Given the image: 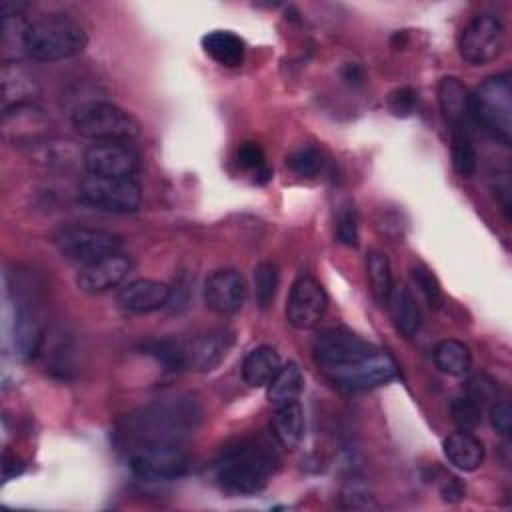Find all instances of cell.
Masks as SVG:
<instances>
[{
    "label": "cell",
    "mask_w": 512,
    "mask_h": 512,
    "mask_svg": "<svg viewBox=\"0 0 512 512\" xmlns=\"http://www.w3.org/2000/svg\"><path fill=\"white\" fill-rule=\"evenodd\" d=\"M326 308L328 296L322 284L308 274L298 276L286 298L288 324L298 330H310L322 320Z\"/></svg>",
    "instance_id": "12"
},
{
    "label": "cell",
    "mask_w": 512,
    "mask_h": 512,
    "mask_svg": "<svg viewBox=\"0 0 512 512\" xmlns=\"http://www.w3.org/2000/svg\"><path fill=\"white\" fill-rule=\"evenodd\" d=\"M336 238L344 246H358V214L350 204L342 206L336 214Z\"/></svg>",
    "instance_id": "34"
},
{
    "label": "cell",
    "mask_w": 512,
    "mask_h": 512,
    "mask_svg": "<svg viewBox=\"0 0 512 512\" xmlns=\"http://www.w3.org/2000/svg\"><path fill=\"white\" fill-rule=\"evenodd\" d=\"M234 336L230 330L218 328L184 342H158L152 352L170 370H194L210 372L214 370L230 352Z\"/></svg>",
    "instance_id": "4"
},
{
    "label": "cell",
    "mask_w": 512,
    "mask_h": 512,
    "mask_svg": "<svg viewBox=\"0 0 512 512\" xmlns=\"http://www.w3.org/2000/svg\"><path fill=\"white\" fill-rule=\"evenodd\" d=\"M204 52L220 66L234 68L244 60V40L230 30H212L202 36Z\"/></svg>",
    "instance_id": "24"
},
{
    "label": "cell",
    "mask_w": 512,
    "mask_h": 512,
    "mask_svg": "<svg viewBox=\"0 0 512 512\" xmlns=\"http://www.w3.org/2000/svg\"><path fill=\"white\" fill-rule=\"evenodd\" d=\"M248 296L244 276L234 268H220L212 272L204 284V304L220 316L236 314Z\"/></svg>",
    "instance_id": "15"
},
{
    "label": "cell",
    "mask_w": 512,
    "mask_h": 512,
    "mask_svg": "<svg viewBox=\"0 0 512 512\" xmlns=\"http://www.w3.org/2000/svg\"><path fill=\"white\" fill-rule=\"evenodd\" d=\"M170 302V286L150 278H138L124 284L118 292V304L132 314H148Z\"/></svg>",
    "instance_id": "17"
},
{
    "label": "cell",
    "mask_w": 512,
    "mask_h": 512,
    "mask_svg": "<svg viewBox=\"0 0 512 512\" xmlns=\"http://www.w3.org/2000/svg\"><path fill=\"white\" fill-rule=\"evenodd\" d=\"M278 456L262 442L242 440L222 452L216 462L218 484L234 494L260 492L276 472Z\"/></svg>",
    "instance_id": "2"
},
{
    "label": "cell",
    "mask_w": 512,
    "mask_h": 512,
    "mask_svg": "<svg viewBox=\"0 0 512 512\" xmlns=\"http://www.w3.org/2000/svg\"><path fill=\"white\" fill-rule=\"evenodd\" d=\"M444 456L454 468L472 472L484 462V444L472 430H458L444 440Z\"/></svg>",
    "instance_id": "19"
},
{
    "label": "cell",
    "mask_w": 512,
    "mask_h": 512,
    "mask_svg": "<svg viewBox=\"0 0 512 512\" xmlns=\"http://www.w3.org/2000/svg\"><path fill=\"white\" fill-rule=\"evenodd\" d=\"M470 112L502 144L512 140V76L508 72L486 78L470 94Z\"/></svg>",
    "instance_id": "6"
},
{
    "label": "cell",
    "mask_w": 512,
    "mask_h": 512,
    "mask_svg": "<svg viewBox=\"0 0 512 512\" xmlns=\"http://www.w3.org/2000/svg\"><path fill=\"white\" fill-rule=\"evenodd\" d=\"M398 376V364L394 362L392 356L374 350L372 354L364 356L362 360L336 370L328 374V378L338 384L340 388L352 390V392H362V390H372L378 386H384L392 382Z\"/></svg>",
    "instance_id": "13"
},
{
    "label": "cell",
    "mask_w": 512,
    "mask_h": 512,
    "mask_svg": "<svg viewBox=\"0 0 512 512\" xmlns=\"http://www.w3.org/2000/svg\"><path fill=\"white\" fill-rule=\"evenodd\" d=\"M410 276H412V282L416 284L418 292L428 302V306L438 310L444 304V294H442V286H440L438 278L434 276V272L424 264H414L410 268Z\"/></svg>",
    "instance_id": "32"
},
{
    "label": "cell",
    "mask_w": 512,
    "mask_h": 512,
    "mask_svg": "<svg viewBox=\"0 0 512 512\" xmlns=\"http://www.w3.org/2000/svg\"><path fill=\"white\" fill-rule=\"evenodd\" d=\"M188 454L180 444H140L130 448V472L144 482H170L188 470Z\"/></svg>",
    "instance_id": "8"
},
{
    "label": "cell",
    "mask_w": 512,
    "mask_h": 512,
    "mask_svg": "<svg viewBox=\"0 0 512 512\" xmlns=\"http://www.w3.org/2000/svg\"><path fill=\"white\" fill-rule=\"evenodd\" d=\"M278 290V268L272 262H260L254 268V298L262 310H268Z\"/></svg>",
    "instance_id": "30"
},
{
    "label": "cell",
    "mask_w": 512,
    "mask_h": 512,
    "mask_svg": "<svg viewBox=\"0 0 512 512\" xmlns=\"http://www.w3.org/2000/svg\"><path fill=\"white\" fill-rule=\"evenodd\" d=\"M442 498L446 502H460L464 498V488L458 484L456 478H450L444 486H442Z\"/></svg>",
    "instance_id": "39"
},
{
    "label": "cell",
    "mask_w": 512,
    "mask_h": 512,
    "mask_svg": "<svg viewBox=\"0 0 512 512\" xmlns=\"http://www.w3.org/2000/svg\"><path fill=\"white\" fill-rule=\"evenodd\" d=\"M450 156H452V166L460 176L468 178L474 174L478 164V154L468 130H452Z\"/></svg>",
    "instance_id": "29"
},
{
    "label": "cell",
    "mask_w": 512,
    "mask_h": 512,
    "mask_svg": "<svg viewBox=\"0 0 512 512\" xmlns=\"http://www.w3.org/2000/svg\"><path fill=\"white\" fill-rule=\"evenodd\" d=\"M88 36L80 20L64 12L44 14L28 24L26 56L38 62H56L80 54Z\"/></svg>",
    "instance_id": "3"
},
{
    "label": "cell",
    "mask_w": 512,
    "mask_h": 512,
    "mask_svg": "<svg viewBox=\"0 0 512 512\" xmlns=\"http://www.w3.org/2000/svg\"><path fill=\"white\" fill-rule=\"evenodd\" d=\"M280 366V356L272 346H256L244 356L242 378L250 388H262L270 384Z\"/></svg>",
    "instance_id": "22"
},
{
    "label": "cell",
    "mask_w": 512,
    "mask_h": 512,
    "mask_svg": "<svg viewBox=\"0 0 512 512\" xmlns=\"http://www.w3.org/2000/svg\"><path fill=\"white\" fill-rule=\"evenodd\" d=\"M82 160L88 174L106 178H132L140 166V156L128 142H94Z\"/></svg>",
    "instance_id": "14"
},
{
    "label": "cell",
    "mask_w": 512,
    "mask_h": 512,
    "mask_svg": "<svg viewBox=\"0 0 512 512\" xmlns=\"http://www.w3.org/2000/svg\"><path fill=\"white\" fill-rule=\"evenodd\" d=\"M366 276H368V284L374 300L384 306L394 288V282H392L390 260L382 250H370L366 254Z\"/></svg>",
    "instance_id": "27"
},
{
    "label": "cell",
    "mask_w": 512,
    "mask_h": 512,
    "mask_svg": "<svg viewBox=\"0 0 512 512\" xmlns=\"http://www.w3.org/2000/svg\"><path fill=\"white\" fill-rule=\"evenodd\" d=\"M504 44L506 28L502 18L494 12H480L464 26L458 40V50L462 60L470 66H486L502 54Z\"/></svg>",
    "instance_id": "7"
},
{
    "label": "cell",
    "mask_w": 512,
    "mask_h": 512,
    "mask_svg": "<svg viewBox=\"0 0 512 512\" xmlns=\"http://www.w3.org/2000/svg\"><path fill=\"white\" fill-rule=\"evenodd\" d=\"M386 306L390 310L396 330L404 338H414L420 332V324H422L420 308L416 304V298L412 296V292L406 286H394L388 296Z\"/></svg>",
    "instance_id": "20"
},
{
    "label": "cell",
    "mask_w": 512,
    "mask_h": 512,
    "mask_svg": "<svg viewBox=\"0 0 512 512\" xmlns=\"http://www.w3.org/2000/svg\"><path fill=\"white\" fill-rule=\"evenodd\" d=\"M36 94V82L18 64L2 66V112L30 104Z\"/></svg>",
    "instance_id": "21"
},
{
    "label": "cell",
    "mask_w": 512,
    "mask_h": 512,
    "mask_svg": "<svg viewBox=\"0 0 512 512\" xmlns=\"http://www.w3.org/2000/svg\"><path fill=\"white\" fill-rule=\"evenodd\" d=\"M78 198L82 204L102 212L130 214L138 210L142 190L134 178H106L88 174L78 186Z\"/></svg>",
    "instance_id": "9"
},
{
    "label": "cell",
    "mask_w": 512,
    "mask_h": 512,
    "mask_svg": "<svg viewBox=\"0 0 512 512\" xmlns=\"http://www.w3.org/2000/svg\"><path fill=\"white\" fill-rule=\"evenodd\" d=\"M488 418H490L492 428L498 434H502V436L510 434V430H512V408L506 400H494L488 408Z\"/></svg>",
    "instance_id": "38"
},
{
    "label": "cell",
    "mask_w": 512,
    "mask_h": 512,
    "mask_svg": "<svg viewBox=\"0 0 512 512\" xmlns=\"http://www.w3.org/2000/svg\"><path fill=\"white\" fill-rule=\"evenodd\" d=\"M452 420L460 430H474L482 420V406L464 394L452 402Z\"/></svg>",
    "instance_id": "33"
},
{
    "label": "cell",
    "mask_w": 512,
    "mask_h": 512,
    "mask_svg": "<svg viewBox=\"0 0 512 512\" xmlns=\"http://www.w3.org/2000/svg\"><path fill=\"white\" fill-rule=\"evenodd\" d=\"M434 364L446 376H464L472 368L470 348L454 338H444L434 348Z\"/></svg>",
    "instance_id": "26"
},
{
    "label": "cell",
    "mask_w": 512,
    "mask_h": 512,
    "mask_svg": "<svg viewBox=\"0 0 512 512\" xmlns=\"http://www.w3.org/2000/svg\"><path fill=\"white\" fill-rule=\"evenodd\" d=\"M286 164L294 174L304 176V178H312L322 170L324 156L316 146L306 144V146L296 148L292 154H288Z\"/></svg>",
    "instance_id": "31"
},
{
    "label": "cell",
    "mask_w": 512,
    "mask_h": 512,
    "mask_svg": "<svg viewBox=\"0 0 512 512\" xmlns=\"http://www.w3.org/2000/svg\"><path fill=\"white\" fill-rule=\"evenodd\" d=\"M54 244L66 260L76 262L80 266H88L102 258L118 254L122 240L120 236L102 228L72 226L58 232Z\"/></svg>",
    "instance_id": "10"
},
{
    "label": "cell",
    "mask_w": 512,
    "mask_h": 512,
    "mask_svg": "<svg viewBox=\"0 0 512 512\" xmlns=\"http://www.w3.org/2000/svg\"><path fill=\"white\" fill-rule=\"evenodd\" d=\"M272 432L280 446L294 450L304 438V410L300 402H290L278 406L272 418Z\"/></svg>",
    "instance_id": "23"
},
{
    "label": "cell",
    "mask_w": 512,
    "mask_h": 512,
    "mask_svg": "<svg viewBox=\"0 0 512 512\" xmlns=\"http://www.w3.org/2000/svg\"><path fill=\"white\" fill-rule=\"evenodd\" d=\"M372 352H374L372 344H368L358 334L346 328H328L320 332L312 344L314 362L326 374L342 370Z\"/></svg>",
    "instance_id": "11"
},
{
    "label": "cell",
    "mask_w": 512,
    "mask_h": 512,
    "mask_svg": "<svg viewBox=\"0 0 512 512\" xmlns=\"http://www.w3.org/2000/svg\"><path fill=\"white\" fill-rule=\"evenodd\" d=\"M466 396L472 398L476 404L484 406L486 402L496 400V384L488 376H474L468 380Z\"/></svg>",
    "instance_id": "37"
},
{
    "label": "cell",
    "mask_w": 512,
    "mask_h": 512,
    "mask_svg": "<svg viewBox=\"0 0 512 512\" xmlns=\"http://www.w3.org/2000/svg\"><path fill=\"white\" fill-rule=\"evenodd\" d=\"M418 106V94L412 88H396L388 96V108L394 116H410L416 112Z\"/></svg>",
    "instance_id": "36"
},
{
    "label": "cell",
    "mask_w": 512,
    "mask_h": 512,
    "mask_svg": "<svg viewBox=\"0 0 512 512\" xmlns=\"http://www.w3.org/2000/svg\"><path fill=\"white\" fill-rule=\"evenodd\" d=\"M302 388H304V374L300 366L296 362H288L286 366H280L276 376L266 386V398L274 408H278V406L296 402Z\"/></svg>",
    "instance_id": "25"
},
{
    "label": "cell",
    "mask_w": 512,
    "mask_h": 512,
    "mask_svg": "<svg viewBox=\"0 0 512 512\" xmlns=\"http://www.w3.org/2000/svg\"><path fill=\"white\" fill-rule=\"evenodd\" d=\"M438 102L444 120L452 130H468L470 112V92L456 76H444L438 84Z\"/></svg>",
    "instance_id": "18"
},
{
    "label": "cell",
    "mask_w": 512,
    "mask_h": 512,
    "mask_svg": "<svg viewBox=\"0 0 512 512\" xmlns=\"http://www.w3.org/2000/svg\"><path fill=\"white\" fill-rule=\"evenodd\" d=\"M200 422V406L192 396H170L156 400L128 420L126 436L134 446L140 444H182L194 434Z\"/></svg>",
    "instance_id": "1"
},
{
    "label": "cell",
    "mask_w": 512,
    "mask_h": 512,
    "mask_svg": "<svg viewBox=\"0 0 512 512\" xmlns=\"http://www.w3.org/2000/svg\"><path fill=\"white\" fill-rule=\"evenodd\" d=\"M28 24L30 22L22 14L20 16H2V58H4V64H10V60L26 56Z\"/></svg>",
    "instance_id": "28"
},
{
    "label": "cell",
    "mask_w": 512,
    "mask_h": 512,
    "mask_svg": "<svg viewBox=\"0 0 512 512\" xmlns=\"http://www.w3.org/2000/svg\"><path fill=\"white\" fill-rule=\"evenodd\" d=\"M130 270H132V260L128 256H124L122 252H118L108 258H102L94 264L82 266L76 276V284L82 292L104 294V292L120 286L128 278Z\"/></svg>",
    "instance_id": "16"
},
{
    "label": "cell",
    "mask_w": 512,
    "mask_h": 512,
    "mask_svg": "<svg viewBox=\"0 0 512 512\" xmlns=\"http://www.w3.org/2000/svg\"><path fill=\"white\" fill-rule=\"evenodd\" d=\"M74 130L94 142H132L140 134V124L124 108L108 100H88L72 112Z\"/></svg>",
    "instance_id": "5"
},
{
    "label": "cell",
    "mask_w": 512,
    "mask_h": 512,
    "mask_svg": "<svg viewBox=\"0 0 512 512\" xmlns=\"http://www.w3.org/2000/svg\"><path fill=\"white\" fill-rule=\"evenodd\" d=\"M238 164L246 170H254L256 174L260 176H266L268 178V168L264 164V152L258 144L254 142H244L240 148H238Z\"/></svg>",
    "instance_id": "35"
}]
</instances>
